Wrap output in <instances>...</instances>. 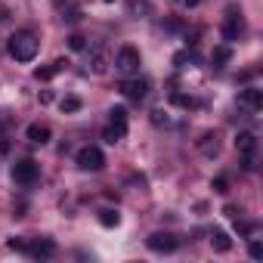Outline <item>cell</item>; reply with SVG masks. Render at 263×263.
I'll use <instances>...</instances> for the list:
<instances>
[{"label": "cell", "mask_w": 263, "mask_h": 263, "mask_svg": "<svg viewBox=\"0 0 263 263\" xmlns=\"http://www.w3.org/2000/svg\"><path fill=\"white\" fill-rule=\"evenodd\" d=\"M37 47H41V41H37L31 31H16V34L7 41V53H10L16 62H31V59L37 56Z\"/></svg>", "instance_id": "obj_1"}, {"label": "cell", "mask_w": 263, "mask_h": 263, "mask_svg": "<svg viewBox=\"0 0 263 263\" xmlns=\"http://www.w3.org/2000/svg\"><path fill=\"white\" fill-rule=\"evenodd\" d=\"M140 65H143V56H140V50L137 47H121L118 53H115V68L121 71V74H127V78H134V74H140Z\"/></svg>", "instance_id": "obj_2"}, {"label": "cell", "mask_w": 263, "mask_h": 263, "mask_svg": "<svg viewBox=\"0 0 263 263\" xmlns=\"http://www.w3.org/2000/svg\"><path fill=\"white\" fill-rule=\"evenodd\" d=\"M235 149L241 155V167L251 171L254 167V158H257V137L251 134V130H241V134L235 137Z\"/></svg>", "instance_id": "obj_3"}, {"label": "cell", "mask_w": 263, "mask_h": 263, "mask_svg": "<svg viewBox=\"0 0 263 263\" xmlns=\"http://www.w3.org/2000/svg\"><path fill=\"white\" fill-rule=\"evenodd\" d=\"M245 28H248L245 25V16L235 7H229L226 10V19H223V41H229V44L232 41H241L245 37Z\"/></svg>", "instance_id": "obj_4"}, {"label": "cell", "mask_w": 263, "mask_h": 263, "mask_svg": "<svg viewBox=\"0 0 263 263\" xmlns=\"http://www.w3.org/2000/svg\"><path fill=\"white\" fill-rule=\"evenodd\" d=\"M78 167L81 171H90V174H99L102 167H105V155H102V149L99 146H84L81 152H78Z\"/></svg>", "instance_id": "obj_5"}, {"label": "cell", "mask_w": 263, "mask_h": 263, "mask_svg": "<svg viewBox=\"0 0 263 263\" xmlns=\"http://www.w3.org/2000/svg\"><path fill=\"white\" fill-rule=\"evenodd\" d=\"M13 180L22 183V186H34V183L41 180V164H37L34 158H22V161H16V164H13Z\"/></svg>", "instance_id": "obj_6"}, {"label": "cell", "mask_w": 263, "mask_h": 263, "mask_svg": "<svg viewBox=\"0 0 263 263\" xmlns=\"http://www.w3.org/2000/svg\"><path fill=\"white\" fill-rule=\"evenodd\" d=\"M121 93H124V96H127L130 102H143V99L149 96V81H146V78H137V74H134L130 81H124V84H121Z\"/></svg>", "instance_id": "obj_7"}, {"label": "cell", "mask_w": 263, "mask_h": 263, "mask_svg": "<svg viewBox=\"0 0 263 263\" xmlns=\"http://www.w3.org/2000/svg\"><path fill=\"white\" fill-rule=\"evenodd\" d=\"M238 108L257 115V111L263 108V90H260V87H245V90H238Z\"/></svg>", "instance_id": "obj_8"}, {"label": "cell", "mask_w": 263, "mask_h": 263, "mask_svg": "<svg viewBox=\"0 0 263 263\" xmlns=\"http://www.w3.org/2000/svg\"><path fill=\"white\" fill-rule=\"evenodd\" d=\"M146 245H149V251H155V254H174L177 251V235H171V232H152L149 238H146Z\"/></svg>", "instance_id": "obj_9"}, {"label": "cell", "mask_w": 263, "mask_h": 263, "mask_svg": "<svg viewBox=\"0 0 263 263\" xmlns=\"http://www.w3.org/2000/svg\"><path fill=\"white\" fill-rule=\"evenodd\" d=\"M22 254H28V257H53V254H56V241H50V238H34V241H25Z\"/></svg>", "instance_id": "obj_10"}, {"label": "cell", "mask_w": 263, "mask_h": 263, "mask_svg": "<svg viewBox=\"0 0 263 263\" xmlns=\"http://www.w3.org/2000/svg\"><path fill=\"white\" fill-rule=\"evenodd\" d=\"M25 137H28V143H34V146H47L50 137H53V130H50L47 124H28V127H25Z\"/></svg>", "instance_id": "obj_11"}, {"label": "cell", "mask_w": 263, "mask_h": 263, "mask_svg": "<svg viewBox=\"0 0 263 263\" xmlns=\"http://www.w3.org/2000/svg\"><path fill=\"white\" fill-rule=\"evenodd\" d=\"M127 137V124H118V121H111L105 130H102V140L108 143V146H115V143H121Z\"/></svg>", "instance_id": "obj_12"}, {"label": "cell", "mask_w": 263, "mask_h": 263, "mask_svg": "<svg viewBox=\"0 0 263 263\" xmlns=\"http://www.w3.org/2000/svg\"><path fill=\"white\" fill-rule=\"evenodd\" d=\"M68 62L65 59H56V62H50V65H44V68H34V81H53L62 68H65Z\"/></svg>", "instance_id": "obj_13"}, {"label": "cell", "mask_w": 263, "mask_h": 263, "mask_svg": "<svg viewBox=\"0 0 263 263\" xmlns=\"http://www.w3.org/2000/svg\"><path fill=\"white\" fill-rule=\"evenodd\" d=\"M198 152H204L208 158H214V155L220 152V137H217V134H204V137L198 140Z\"/></svg>", "instance_id": "obj_14"}, {"label": "cell", "mask_w": 263, "mask_h": 263, "mask_svg": "<svg viewBox=\"0 0 263 263\" xmlns=\"http://www.w3.org/2000/svg\"><path fill=\"white\" fill-rule=\"evenodd\" d=\"M211 245H214L217 254H226V251L232 248V238H229L223 229H211Z\"/></svg>", "instance_id": "obj_15"}, {"label": "cell", "mask_w": 263, "mask_h": 263, "mask_svg": "<svg viewBox=\"0 0 263 263\" xmlns=\"http://www.w3.org/2000/svg\"><path fill=\"white\" fill-rule=\"evenodd\" d=\"M229 59H232V47H229V44H223V47H217V50L211 53V65H214V68H223Z\"/></svg>", "instance_id": "obj_16"}, {"label": "cell", "mask_w": 263, "mask_h": 263, "mask_svg": "<svg viewBox=\"0 0 263 263\" xmlns=\"http://www.w3.org/2000/svg\"><path fill=\"white\" fill-rule=\"evenodd\" d=\"M198 62V53L195 50H180L177 56H174V65L177 68H189V65H195Z\"/></svg>", "instance_id": "obj_17"}, {"label": "cell", "mask_w": 263, "mask_h": 263, "mask_svg": "<svg viewBox=\"0 0 263 263\" xmlns=\"http://www.w3.org/2000/svg\"><path fill=\"white\" fill-rule=\"evenodd\" d=\"M99 223H102L105 229H115V226L121 223V214L111 211V208H102V211H99Z\"/></svg>", "instance_id": "obj_18"}, {"label": "cell", "mask_w": 263, "mask_h": 263, "mask_svg": "<svg viewBox=\"0 0 263 263\" xmlns=\"http://www.w3.org/2000/svg\"><path fill=\"white\" fill-rule=\"evenodd\" d=\"M90 68H93V74H105V71H108V62H105V53H102V50H96V53H93Z\"/></svg>", "instance_id": "obj_19"}, {"label": "cell", "mask_w": 263, "mask_h": 263, "mask_svg": "<svg viewBox=\"0 0 263 263\" xmlns=\"http://www.w3.org/2000/svg\"><path fill=\"white\" fill-rule=\"evenodd\" d=\"M171 102L180 105V108H195V105H198V102H195L192 96H186V93H171Z\"/></svg>", "instance_id": "obj_20"}, {"label": "cell", "mask_w": 263, "mask_h": 263, "mask_svg": "<svg viewBox=\"0 0 263 263\" xmlns=\"http://www.w3.org/2000/svg\"><path fill=\"white\" fill-rule=\"evenodd\" d=\"M59 108H62V115H71V111L81 108V99H78V96H65V99L59 102Z\"/></svg>", "instance_id": "obj_21"}, {"label": "cell", "mask_w": 263, "mask_h": 263, "mask_svg": "<svg viewBox=\"0 0 263 263\" xmlns=\"http://www.w3.org/2000/svg\"><path fill=\"white\" fill-rule=\"evenodd\" d=\"M84 47H87V37H84V34H71V37H68V50H74V53H81Z\"/></svg>", "instance_id": "obj_22"}, {"label": "cell", "mask_w": 263, "mask_h": 263, "mask_svg": "<svg viewBox=\"0 0 263 263\" xmlns=\"http://www.w3.org/2000/svg\"><path fill=\"white\" fill-rule=\"evenodd\" d=\"M152 124H155V127H171V118H167L161 108H155V111H152Z\"/></svg>", "instance_id": "obj_23"}, {"label": "cell", "mask_w": 263, "mask_h": 263, "mask_svg": "<svg viewBox=\"0 0 263 263\" xmlns=\"http://www.w3.org/2000/svg\"><path fill=\"white\" fill-rule=\"evenodd\" d=\"M211 186H214V192H217V195H226V192H229V180H226V177H214V183H211Z\"/></svg>", "instance_id": "obj_24"}, {"label": "cell", "mask_w": 263, "mask_h": 263, "mask_svg": "<svg viewBox=\"0 0 263 263\" xmlns=\"http://www.w3.org/2000/svg\"><path fill=\"white\" fill-rule=\"evenodd\" d=\"M108 115H111V121H118V124H127V108H124V105H115Z\"/></svg>", "instance_id": "obj_25"}, {"label": "cell", "mask_w": 263, "mask_h": 263, "mask_svg": "<svg viewBox=\"0 0 263 263\" xmlns=\"http://www.w3.org/2000/svg\"><path fill=\"white\" fill-rule=\"evenodd\" d=\"M130 13H149V4H146V0H130Z\"/></svg>", "instance_id": "obj_26"}, {"label": "cell", "mask_w": 263, "mask_h": 263, "mask_svg": "<svg viewBox=\"0 0 263 263\" xmlns=\"http://www.w3.org/2000/svg\"><path fill=\"white\" fill-rule=\"evenodd\" d=\"M248 254H251V257H254V260H260V257H263V245H260V241H257V238H254V241H251V245H248Z\"/></svg>", "instance_id": "obj_27"}, {"label": "cell", "mask_w": 263, "mask_h": 263, "mask_svg": "<svg viewBox=\"0 0 263 263\" xmlns=\"http://www.w3.org/2000/svg\"><path fill=\"white\" fill-rule=\"evenodd\" d=\"M10 124H13V121H10V115H0V137H4L7 130H10Z\"/></svg>", "instance_id": "obj_28"}, {"label": "cell", "mask_w": 263, "mask_h": 263, "mask_svg": "<svg viewBox=\"0 0 263 263\" xmlns=\"http://www.w3.org/2000/svg\"><path fill=\"white\" fill-rule=\"evenodd\" d=\"M37 99H41V105H50V102H53V93H50V90H41Z\"/></svg>", "instance_id": "obj_29"}, {"label": "cell", "mask_w": 263, "mask_h": 263, "mask_svg": "<svg viewBox=\"0 0 263 263\" xmlns=\"http://www.w3.org/2000/svg\"><path fill=\"white\" fill-rule=\"evenodd\" d=\"M223 214H226L229 220H238V208H232V204H226V208H223Z\"/></svg>", "instance_id": "obj_30"}, {"label": "cell", "mask_w": 263, "mask_h": 263, "mask_svg": "<svg viewBox=\"0 0 263 263\" xmlns=\"http://www.w3.org/2000/svg\"><path fill=\"white\" fill-rule=\"evenodd\" d=\"M198 0H180V7H195Z\"/></svg>", "instance_id": "obj_31"}, {"label": "cell", "mask_w": 263, "mask_h": 263, "mask_svg": "<svg viewBox=\"0 0 263 263\" xmlns=\"http://www.w3.org/2000/svg\"><path fill=\"white\" fill-rule=\"evenodd\" d=\"M10 19V10H0V22H7Z\"/></svg>", "instance_id": "obj_32"}, {"label": "cell", "mask_w": 263, "mask_h": 263, "mask_svg": "<svg viewBox=\"0 0 263 263\" xmlns=\"http://www.w3.org/2000/svg\"><path fill=\"white\" fill-rule=\"evenodd\" d=\"M105 4H115V0H105Z\"/></svg>", "instance_id": "obj_33"}]
</instances>
